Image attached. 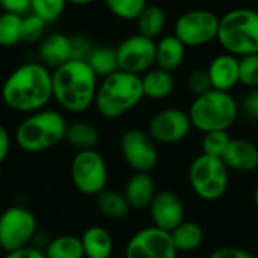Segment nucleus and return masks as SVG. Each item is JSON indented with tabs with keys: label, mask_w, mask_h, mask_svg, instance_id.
<instances>
[{
	"label": "nucleus",
	"mask_w": 258,
	"mask_h": 258,
	"mask_svg": "<svg viewBox=\"0 0 258 258\" xmlns=\"http://www.w3.org/2000/svg\"><path fill=\"white\" fill-rule=\"evenodd\" d=\"M53 99L52 72L41 62L17 67L2 85V100L13 111L34 114L46 109Z\"/></svg>",
	"instance_id": "f257e3e1"
},
{
	"label": "nucleus",
	"mask_w": 258,
	"mask_h": 258,
	"mask_svg": "<svg viewBox=\"0 0 258 258\" xmlns=\"http://www.w3.org/2000/svg\"><path fill=\"white\" fill-rule=\"evenodd\" d=\"M53 99L73 114H82L94 106L99 78L87 61L72 59L52 72Z\"/></svg>",
	"instance_id": "f03ea898"
},
{
	"label": "nucleus",
	"mask_w": 258,
	"mask_h": 258,
	"mask_svg": "<svg viewBox=\"0 0 258 258\" xmlns=\"http://www.w3.org/2000/svg\"><path fill=\"white\" fill-rule=\"evenodd\" d=\"M143 97L142 76L118 70L99 82L94 108L103 118L114 120L139 106Z\"/></svg>",
	"instance_id": "7ed1b4c3"
},
{
	"label": "nucleus",
	"mask_w": 258,
	"mask_h": 258,
	"mask_svg": "<svg viewBox=\"0 0 258 258\" xmlns=\"http://www.w3.org/2000/svg\"><path fill=\"white\" fill-rule=\"evenodd\" d=\"M67 120L56 109H41L29 114L16 129V143L28 154L46 152L66 140Z\"/></svg>",
	"instance_id": "20e7f679"
},
{
	"label": "nucleus",
	"mask_w": 258,
	"mask_h": 258,
	"mask_svg": "<svg viewBox=\"0 0 258 258\" xmlns=\"http://www.w3.org/2000/svg\"><path fill=\"white\" fill-rule=\"evenodd\" d=\"M238 103L231 93L210 90L196 96L188 108L191 126L202 134L214 131H228L238 117Z\"/></svg>",
	"instance_id": "39448f33"
},
{
	"label": "nucleus",
	"mask_w": 258,
	"mask_h": 258,
	"mask_svg": "<svg viewBox=\"0 0 258 258\" xmlns=\"http://www.w3.org/2000/svg\"><path fill=\"white\" fill-rule=\"evenodd\" d=\"M217 41L226 53L247 56L258 53V13L247 8L228 11L220 17Z\"/></svg>",
	"instance_id": "423d86ee"
},
{
	"label": "nucleus",
	"mask_w": 258,
	"mask_h": 258,
	"mask_svg": "<svg viewBox=\"0 0 258 258\" xmlns=\"http://www.w3.org/2000/svg\"><path fill=\"white\" fill-rule=\"evenodd\" d=\"M188 184L199 199L207 202L219 201L228 190L229 169L222 158L201 154L190 163Z\"/></svg>",
	"instance_id": "0eeeda50"
},
{
	"label": "nucleus",
	"mask_w": 258,
	"mask_h": 258,
	"mask_svg": "<svg viewBox=\"0 0 258 258\" xmlns=\"http://www.w3.org/2000/svg\"><path fill=\"white\" fill-rule=\"evenodd\" d=\"M70 176L79 193L85 196L100 195L108 184V166L103 155L97 149L76 152L70 164Z\"/></svg>",
	"instance_id": "6e6552de"
},
{
	"label": "nucleus",
	"mask_w": 258,
	"mask_h": 258,
	"mask_svg": "<svg viewBox=\"0 0 258 258\" xmlns=\"http://www.w3.org/2000/svg\"><path fill=\"white\" fill-rule=\"evenodd\" d=\"M37 234V217L26 207L14 205L0 214V247L13 252L31 246Z\"/></svg>",
	"instance_id": "1a4fd4ad"
},
{
	"label": "nucleus",
	"mask_w": 258,
	"mask_h": 258,
	"mask_svg": "<svg viewBox=\"0 0 258 258\" xmlns=\"http://www.w3.org/2000/svg\"><path fill=\"white\" fill-rule=\"evenodd\" d=\"M118 148L124 163L134 173H149L158 164V143L145 129L133 127L124 131L120 137Z\"/></svg>",
	"instance_id": "9d476101"
},
{
	"label": "nucleus",
	"mask_w": 258,
	"mask_h": 258,
	"mask_svg": "<svg viewBox=\"0 0 258 258\" xmlns=\"http://www.w3.org/2000/svg\"><path fill=\"white\" fill-rule=\"evenodd\" d=\"M220 19L207 10L184 13L175 23V37L185 47H201L217 40Z\"/></svg>",
	"instance_id": "9b49d317"
},
{
	"label": "nucleus",
	"mask_w": 258,
	"mask_h": 258,
	"mask_svg": "<svg viewBox=\"0 0 258 258\" xmlns=\"http://www.w3.org/2000/svg\"><path fill=\"white\" fill-rule=\"evenodd\" d=\"M115 50L121 72L140 76L157 66V41L142 34L124 38Z\"/></svg>",
	"instance_id": "f8f14e48"
},
{
	"label": "nucleus",
	"mask_w": 258,
	"mask_h": 258,
	"mask_svg": "<svg viewBox=\"0 0 258 258\" xmlns=\"http://www.w3.org/2000/svg\"><path fill=\"white\" fill-rule=\"evenodd\" d=\"M124 258H178V250L170 232L151 225L127 240Z\"/></svg>",
	"instance_id": "ddd939ff"
},
{
	"label": "nucleus",
	"mask_w": 258,
	"mask_h": 258,
	"mask_svg": "<svg viewBox=\"0 0 258 258\" xmlns=\"http://www.w3.org/2000/svg\"><path fill=\"white\" fill-rule=\"evenodd\" d=\"M191 127L188 112L170 106L152 115L148 124V133L158 145H176L187 139Z\"/></svg>",
	"instance_id": "4468645a"
},
{
	"label": "nucleus",
	"mask_w": 258,
	"mask_h": 258,
	"mask_svg": "<svg viewBox=\"0 0 258 258\" xmlns=\"http://www.w3.org/2000/svg\"><path fill=\"white\" fill-rule=\"evenodd\" d=\"M149 214L154 226L172 232L185 220V207L175 191L160 190L149 207Z\"/></svg>",
	"instance_id": "2eb2a0df"
},
{
	"label": "nucleus",
	"mask_w": 258,
	"mask_h": 258,
	"mask_svg": "<svg viewBox=\"0 0 258 258\" xmlns=\"http://www.w3.org/2000/svg\"><path fill=\"white\" fill-rule=\"evenodd\" d=\"M208 76L213 90L229 93L240 84V58L231 53H220L210 62Z\"/></svg>",
	"instance_id": "dca6fc26"
},
{
	"label": "nucleus",
	"mask_w": 258,
	"mask_h": 258,
	"mask_svg": "<svg viewBox=\"0 0 258 258\" xmlns=\"http://www.w3.org/2000/svg\"><path fill=\"white\" fill-rule=\"evenodd\" d=\"M222 160L229 172L250 173L258 169V146L244 139H232Z\"/></svg>",
	"instance_id": "f3484780"
},
{
	"label": "nucleus",
	"mask_w": 258,
	"mask_h": 258,
	"mask_svg": "<svg viewBox=\"0 0 258 258\" xmlns=\"http://www.w3.org/2000/svg\"><path fill=\"white\" fill-rule=\"evenodd\" d=\"M40 62L50 69H58L66 62L72 61V38L55 32L46 35L38 46Z\"/></svg>",
	"instance_id": "a211bd4d"
},
{
	"label": "nucleus",
	"mask_w": 258,
	"mask_h": 258,
	"mask_svg": "<svg viewBox=\"0 0 258 258\" xmlns=\"http://www.w3.org/2000/svg\"><path fill=\"white\" fill-rule=\"evenodd\" d=\"M123 193L131 210H146L151 207L158 190L151 173H134L127 179Z\"/></svg>",
	"instance_id": "6ab92c4d"
},
{
	"label": "nucleus",
	"mask_w": 258,
	"mask_h": 258,
	"mask_svg": "<svg viewBox=\"0 0 258 258\" xmlns=\"http://www.w3.org/2000/svg\"><path fill=\"white\" fill-rule=\"evenodd\" d=\"M81 241L87 258H112L114 240L106 228L99 225L87 228L81 235Z\"/></svg>",
	"instance_id": "aec40b11"
},
{
	"label": "nucleus",
	"mask_w": 258,
	"mask_h": 258,
	"mask_svg": "<svg viewBox=\"0 0 258 258\" xmlns=\"http://www.w3.org/2000/svg\"><path fill=\"white\" fill-rule=\"evenodd\" d=\"M66 142L76 151H94L100 143V131L90 121H75L67 126Z\"/></svg>",
	"instance_id": "412c9836"
},
{
	"label": "nucleus",
	"mask_w": 258,
	"mask_h": 258,
	"mask_svg": "<svg viewBox=\"0 0 258 258\" xmlns=\"http://www.w3.org/2000/svg\"><path fill=\"white\" fill-rule=\"evenodd\" d=\"M185 46L175 37L166 35L157 41V67L173 73L185 58Z\"/></svg>",
	"instance_id": "4be33fe9"
},
{
	"label": "nucleus",
	"mask_w": 258,
	"mask_h": 258,
	"mask_svg": "<svg viewBox=\"0 0 258 258\" xmlns=\"http://www.w3.org/2000/svg\"><path fill=\"white\" fill-rule=\"evenodd\" d=\"M142 84H143L145 97L152 100H161L173 93L176 81L173 73L157 67L142 76Z\"/></svg>",
	"instance_id": "5701e85b"
},
{
	"label": "nucleus",
	"mask_w": 258,
	"mask_h": 258,
	"mask_svg": "<svg viewBox=\"0 0 258 258\" xmlns=\"http://www.w3.org/2000/svg\"><path fill=\"white\" fill-rule=\"evenodd\" d=\"M96 207L103 217L111 220H121L131 211V205L123 191L108 188L96 196Z\"/></svg>",
	"instance_id": "b1692460"
},
{
	"label": "nucleus",
	"mask_w": 258,
	"mask_h": 258,
	"mask_svg": "<svg viewBox=\"0 0 258 258\" xmlns=\"http://www.w3.org/2000/svg\"><path fill=\"white\" fill-rule=\"evenodd\" d=\"M170 234L178 252H193L199 249L204 243L202 226L191 220H184Z\"/></svg>",
	"instance_id": "393cba45"
},
{
	"label": "nucleus",
	"mask_w": 258,
	"mask_h": 258,
	"mask_svg": "<svg viewBox=\"0 0 258 258\" xmlns=\"http://www.w3.org/2000/svg\"><path fill=\"white\" fill-rule=\"evenodd\" d=\"M46 258H85L81 237L64 234L52 238L44 249Z\"/></svg>",
	"instance_id": "a878e982"
},
{
	"label": "nucleus",
	"mask_w": 258,
	"mask_h": 258,
	"mask_svg": "<svg viewBox=\"0 0 258 258\" xmlns=\"http://www.w3.org/2000/svg\"><path fill=\"white\" fill-rule=\"evenodd\" d=\"M85 61L88 62L91 70L96 73V76L100 79L118 72L117 50L112 47H106V46L93 47Z\"/></svg>",
	"instance_id": "bb28decb"
},
{
	"label": "nucleus",
	"mask_w": 258,
	"mask_h": 258,
	"mask_svg": "<svg viewBox=\"0 0 258 258\" xmlns=\"http://www.w3.org/2000/svg\"><path fill=\"white\" fill-rule=\"evenodd\" d=\"M139 34L155 40L166 26V13L158 5H148L137 19Z\"/></svg>",
	"instance_id": "cd10ccee"
},
{
	"label": "nucleus",
	"mask_w": 258,
	"mask_h": 258,
	"mask_svg": "<svg viewBox=\"0 0 258 258\" xmlns=\"http://www.w3.org/2000/svg\"><path fill=\"white\" fill-rule=\"evenodd\" d=\"M23 16L4 13L0 16V46L14 47L22 41Z\"/></svg>",
	"instance_id": "c85d7f7f"
},
{
	"label": "nucleus",
	"mask_w": 258,
	"mask_h": 258,
	"mask_svg": "<svg viewBox=\"0 0 258 258\" xmlns=\"http://www.w3.org/2000/svg\"><path fill=\"white\" fill-rule=\"evenodd\" d=\"M103 2L111 14L126 22L137 20L148 7V0H103Z\"/></svg>",
	"instance_id": "c756f323"
},
{
	"label": "nucleus",
	"mask_w": 258,
	"mask_h": 258,
	"mask_svg": "<svg viewBox=\"0 0 258 258\" xmlns=\"http://www.w3.org/2000/svg\"><path fill=\"white\" fill-rule=\"evenodd\" d=\"M66 5L67 0H31V13L46 23H52L62 16Z\"/></svg>",
	"instance_id": "7c9ffc66"
},
{
	"label": "nucleus",
	"mask_w": 258,
	"mask_h": 258,
	"mask_svg": "<svg viewBox=\"0 0 258 258\" xmlns=\"http://www.w3.org/2000/svg\"><path fill=\"white\" fill-rule=\"evenodd\" d=\"M231 140H232V137L229 136L228 131L207 133V134H204L202 142H201L202 154H207V155H211V157L222 158L223 154L226 152V149H228Z\"/></svg>",
	"instance_id": "2f4dec72"
},
{
	"label": "nucleus",
	"mask_w": 258,
	"mask_h": 258,
	"mask_svg": "<svg viewBox=\"0 0 258 258\" xmlns=\"http://www.w3.org/2000/svg\"><path fill=\"white\" fill-rule=\"evenodd\" d=\"M46 22L37 17L35 14H28L23 17V25H22V41L25 43H37L44 38V31H46Z\"/></svg>",
	"instance_id": "473e14b6"
},
{
	"label": "nucleus",
	"mask_w": 258,
	"mask_h": 258,
	"mask_svg": "<svg viewBox=\"0 0 258 258\" xmlns=\"http://www.w3.org/2000/svg\"><path fill=\"white\" fill-rule=\"evenodd\" d=\"M240 84L249 90L258 88V53L240 58Z\"/></svg>",
	"instance_id": "72a5a7b5"
},
{
	"label": "nucleus",
	"mask_w": 258,
	"mask_h": 258,
	"mask_svg": "<svg viewBox=\"0 0 258 258\" xmlns=\"http://www.w3.org/2000/svg\"><path fill=\"white\" fill-rule=\"evenodd\" d=\"M187 87L188 90L196 96H202L205 93H208L210 90H213L211 87V82H210V76H208V72L207 70H193L190 75H188V79H187Z\"/></svg>",
	"instance_id": "f704fd0d"
},
{
	"label": "nucleus",
	"mask_w": 258,
	"mask_h": 258,
	"mask_svg": "<svg viewBox=\"0 0 258 258\" xmlns=\"http://www.w3.org/2000/svg\"><path fill=\"white\" fill-rule=\"evenodd\" d=\"M208 258H256L250 250L238 246H220L214 249Z\"/></svg>",
	"instance_id": "c9c22d12"
},
{
	"label": "nucleus",
	"mask_w": 258,
	"mask_h": 258,
	"mask_svg": "<svg viewBox=\"0 0 258 258\" xmlns=\"http://www.w3.org/2000/svg\"><path fill=\"white\" fill-rule=\"evenodd\" d=\"M70 38H72V59L85 61L93 49L90 40H87L85 37H81V35L70 37Z\"/></svg>",
	"instance_id": "e433bc0d"
},
{
	"label": "nucleus",
	"mask_w": 258,
	"mask_h": 258,
	"mask_svg": "<svg viewBox=\"0 0 258 258\" xmlns=\"http://www.w3.org/2000/svg\"><path fill=\"white\" fill-rule=\"evenodd\" d=\"M241 109L252 121L258 123V88L250 90L244 96V99L241 102Z\"/></svg>",
	"instance_id": "4c0bfd02"
},
{
	"label": "nucleus",
	"mask_w": 258,
	"mask_h": 258,
	"mask_svg": "<svg viewBox=\"0 0 258 258\" xmlns=\"http://www.w3.org/2000/svg\"><path fill=\"white\" fill-rule=\"evenodd\" d=\"M0 7L4 8V13L23 16L31 11V0H0Z\"/></svg>",
	"instance_id": "58836bf2"
},
{
	"label": "nucleus",
	"mask_w": 258,
	"mask_h": 258,
	"mask_svg": "<svg viewBox=\"0 0 258 258\" xmlns=\"http://www.w3.org/2000/svg\"><path fill=\"white\" fill-rule=\"evenodd\" d=\"M4 258H46V253L40 247L26 246L23 249H19V250L7 252Z\"/></svg>",
	"instance_id": "ea45409f"
},
{
	"label": "nucleus",
	"mask_w": 258,
	"mask_h": 258,
	"mask_svg": "<svg viewBox=\"0 0 258 258\" xmlns=\"http://www.w3.org/2000/svg\"><path fill=\"white\" fill-rule=\"evenodd\" d=\"M11 152V136L8 129L0 124V164H2Z\"/></svg>",
	"instance_id": "a19ab883"
},
{
	"label": "nucleus",
	"mask_w": 258,
	"mask_h": 258,
	"mask_svg": "<svg viewBox=\"0 0 258 258\" xmlns=\"http://www.w3.org/2000/svg\"><path fill=\"white\" fill-rule=\"evenodd\" d=\"M70 4H75V5H88V4H93L94 0H67Z\"/></svg>",
	"instance_id": "79ce46f5"
},
{
	"label": "nucleus",
	"mask_w": 258,
	"mask_h": 258,
	"mask_svg": "<svg viewBox=\"0 0 258 258\" xmlns=\"http://www.w3.org/2000/svg\"><path fill=\"white\" fill-rule=\"evenodd\" d=\"M253 202H255V207H256V210H258V184H256L255 191H253Z\"/></svg>",
	"instance_id": "37998d69"
},
{
	"label": "nucleus",
	"mask_w": 258,
	"mask_h": 258,
	"mask_svg": "<svg viewBox=\"0 0 258 258\" xmlns=\"http://www.w3.org/2000/svg\"><path fill=\"white\" fill-rule=\"evenodd\" d=\"M112 258H114V256H112Z\"/></svg>",
	"instance_id": "c03bdc74"
}]
</instances>
